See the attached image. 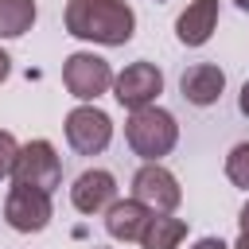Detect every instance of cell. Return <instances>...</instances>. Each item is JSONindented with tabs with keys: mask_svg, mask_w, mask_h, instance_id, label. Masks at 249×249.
<instances>
[{
	"mask_svg": "<svg viewBox=\"0 0 249 249\" xmlns=\"http://www.w3.org/2000/svg\"><path fill=\"white\" fill-rule=\"evenodd\" d=\"M62 23L74 39L97 47H124L136 35V12L124 0H70Z\"/></svg>",
	"mask_w": 249,
	"mask_h": 249,
	"instance_id": "cell-1",
	"label": "cell"
},
{
	"mask_svg": "<svg viewBox=\"0 0 249 249\" xmlns=\"http://www.w3.org/2000/svg\"><path fill=\"white\" fill-rule=\"evenodd\" d=\"M124 144L132 148V156H140L144 163H160L163 156H171V148L179 144V121L160 109V105H148V109H136L128 113L124 121Z\"/></svg>",
	"mask_w": 249,
	"mask_h": 249,
	"instance_id": "cell-2",
	"label": "cell"
},
{
	"mask_svg": "<svg viewBox=\"0 0 249 249\" xmlns=\"http://www.w3.org/2000/svg\"><path fill=\"white\" fill-rule=\"evenodd\" d=\"M113 66L101 58V54H93V51H74V54H66V62H62V86L70 89V97H78L82 105H93L105 89H113Z\"/></svg>",
	"mask_w": 249,
	"mask_h": 249,
	"instance_id": "cell-3",
	"label": "cell"
},
{
	"mask_svg": "<svg viewBox=\"0 0 249 249\" xmlns=\"http://www.w3.org/2000/svg\"><path fill=\"white\" fill-rule=\"evenodd\" d=\"M12 179L19 187H35V191H47L51 195L62 183V160H58L54 144L51 140H27V144H19Z\"/></svg>",
	"mask_w": 249,
	"mask_h": 249,
	"instance_id": "cell-4",
	"label": "cell"
},
{
	"mask_svg": "<svg viewBox=\"0 0 249 249\" xmlns=\"http://www.w3.org/2000/svg\"><path fill=\"white\" fill-rule=\"evenodd\" d=\"M163 93V70L156 66V62H128L117 78H113V97H117V105H124L128 113H136V109H148V105H156V97Z\"/></svg>",
	"mask_w": 249,
	"mask_h": 249,
	"instance_id": "cell-5",
	"label": "cell"
},
{
	"mask_svg": "<svg viewBox=\"0 0 249 249\" xmlns=\"http://www.w3.org/2000/svg\"><path fill=\"white\" fill-rule=\"evenodd\" d=\"M66 144L78 156H101L113 140V121L109 113H101L97 105H78L66 113Z\"/></svg>",
	"mask_w": 249,
	"mask_h": 249,
	"instance_id": "cell-6",
	"label": "cell"
},
{
	"mask_svg": "<svg viewBox=\"0 0 249 249\" xmlns=\"http://www.w3.org/2000/svg\"><path fill=\"white\" fill-rule=\"evenodd\" d=\"M51 218H54V206H51V195L47 191L12 183L8 198H4V222L16 233H39V230L51 226Z\"/></svg>",
	"mask_w": 249,
	"mask_h": 249,
	"instance_id": "cell-7",
	"label": "cell"
},
{
	"mask_svg": "<svg viewBox=\"0 0 249 249\" xmlns=\"http://www.w3.org/2000/svg\"><path fill=\"white\" fill-rule=\"evenodd\" d=\"M132 198L144 202L152 214H175V206L183 202V187L163 163H144L132 175Z\"/></svg>",
	"mask_w": 249,
	"mask_h": 249,
	"instance_id": "cell-8",
	"label": "cell"
},
{
	"mask_svg": "<svg viewBox=\"0 0 249 249\" xmlns=\"http://www.w3.org/2000/svg\"><path fill=\"white\" fill-rule=\"evenodd\" d=\"M70 202H74L78 214H105L117 202V179H113V171H105V167L82 171L74 179V187H70Z\"/></svg>",
	"mask_w": 249,
	"mask_h": 249,
	"instance_id": "cell-9",
	"label": "cell"
},
{
	"mask_svg": "<svg viewBox=\"0 0 249 249\" xmlns=\"http://www.w3.org/2000/svg\"><path fill=\"white\" fill-rule=\"evenodd\" d=\"M222 89H226V74H222V66H214V62H195V66H187L183 78H179V93H183L191 105H198V109L214 105V101L222 97Z\"/></svg>",
	"mask_w": 249,
	"mask_h": 249,
	"instance_id": "cell-10",
	"label": "cell"
},
{
	"mask_svg": "<svg viewBox=\"0 0 249 249\" xmlns=\"http://www.w3.org/2000/svg\"><path fill=\"white\" fill-rule=\"evenodd\" d=\"M152 218H156V214H152L144 202H136V198H117V202L105 210V233H109L113 241H140Z\"/></svg>",
	"mask_w": 249,
	"mask_h": 249,
	"instance_id": "cell-11",
	"label": "cell"
},
{
	"mask_svg": "<svg viewBox=\"0 0 249 249\" xmlns=\"http://www.w3.org/2000/svg\"><path fill=\"white\" fill-rule=\"evenodd\" d=\"M218 31V0H191L187 12L175 19V39L183 47H202Z\"/></svg>",
	"mask_w": 249,
	"mask_h": 249,
	"instance_id": "cell-12",
	"label": "cell"
},
{
	"mask_svg": "<svg viewBox=\"0 0 249 249\" xmlns=\"http://www.w3.org/2000/svg\"><path fill=\"white\" fill-rule=\"evenodd\" d=\"M187 237V222L183 218H171V214H156L140 237L144 249H179Z\"/></svg>",
	"mask_w": 249,
	"mask_h": 249,
	"instance_id": "cell-13",
	"label": "cell"
},
{
	"mask_svg": "<svg viewBox=\"0 0 249 249\" xmlns=\"http://www.w3.org/2000/svg\"><path fill=\"white\" fill-rule=\"evenodd\" d=\"M39 8L35 0H0V39H19L31 31Z\"/></svg>",
	"mask_w": 249,
	"mask_h": 249,
	"instance_id": "cell-14",
	"label": "cell"
},
{
	"mask_svg": "<svg viewBox=\"0 0 249 249\" xmlns=\"http://www.w3.org/2000/svg\"><path fill=\"white\" fill-rule=\"evenodd\" d=\"M226 179L233 187L249 191V140H241V144L230 148V156H226Z\"/></svg>",
	"mask_w": 249,
	"mask_h": 249,
	"instance_id": "cell-15",
	"label": "cell"
},
{
	"mask_svg": "<svg viewBox=\"0 0 249 249\" xmlns=\"http://www.w3.org/2000/svg\"><path fill=\"white\" fill-rule=\"evenodd\" d=\"M16 156H19V144H16V136H12L8 128H0V179H8V175H12V167H16Z\"/></svg>",
	"mask_w": 249,
	"mask_h": 249,
	"instance_id": "cell-16",
	"label": "cell"
},
{
	"mask_svg": "<svg viewBox=\"0 0 249 249\" xmlns=\"http://www.w3.org/2000/svg\"><path fill=\"white\" fill-rule=\"evenodd\" d=\"M191 249H230V245H226L222 237H198V241H195Z\"/></svg>",
	"mask_w": 249,
	"mask_h": 249,
	"instance_id": "cell-17",
	"label": "cell"
},
{
	"mask_svg": "<svg viewBox=\"0 0 249 249\" xmlns=\"http://www.w3.org/2000/svg\"><path fill=\"white\" fill-rule=\"evenodd\" d=\"M237 109H241V117H249V82H245L241 93H237Z\"/></svg>",
	"mask_w": 249,
	"mask_h": 249,
	"instance_id": "cell-18",
	"label": "cell"
},
{
	"mask_svg": "<svg viewBox=\"0 0 249 249\" xmlns=\"http://www.w3.org/2000/svg\"><path fill=\"white\" fill-rule=\"evenodd\" d=\"M8 74H12V58H8V51L0 47V82H4Z\"/></svg>",
	"mask_w": 249,
	"mask_h": 249,
	"instance_id": "cell-19",
	"label": "cell"
},
{
	"mask_svg": "<svg viewBox=\"0 0 249 249\" xmlns=\"http://www.w3.org/2000/svg\"><path fill=\"white\" fill-rule=\"evenodd\" d=\"M237 226H241V233H245V237H249V202H245V206H241V214H237Z\"/></svg>",
	"mask_w": 249,
	"mask_h": 249,
	"instance_id": "cell-20",
	"label": "cell"
},
{
	"mask_svg": "<svg viewBox=\"0 0 249 249\" xmlns=\"http://www.w3.org/2000/svg\"><path fill=\"white\" fill-rule=\"evenodd\" d=\"M233 249H249V237H245V233H237V245H233Z\"/></svg>",
	"mask_w": 249,
	"mask_h": 249,
	"instance_id": "cell-21",
	"label": "cell"
},
{
	"mask_svg": "<svg viewBox=\"0 0 249 249\" xmlns=\"http://www.w3.org/2000/svg\"><path fill=\"white\" fill-rule=\"evenodd\" d=\"M237 4V12H249V0H233Z\"/></svg>",
	"mask_w": 249,
	"mask_h": 249,
	"instance_id": "cell-22",
	"label": "cell"
},
{
	"mask_svg": "<svg viewBox=\"0 0 249 249\" xmlns=\"http://www.w3.org/2000/svg\"><path fill=\"white\" fill-rule=\"evenodd\" d=\"M93 249H109V245H93Z\"/></svg>",
	"mask_w": 249,
	"mask_h": 249,
	"instance_id": "cell-23",
	"label": "cell"
},
{
	"mask_svg": "<svg viewBox=\"0 0 249 249\" xmlns=\"http://www.w3.org/2000/svg\"><path fill=\"white\" fill-rule=\"evenodd\" d=\"M156 4H163V0H156Z\"/></svg>",
	"mask_w": 249,
	"mask_h": 249,
	"instance_id": "cell-24",
	"label": "cell"
}]
</instances>
